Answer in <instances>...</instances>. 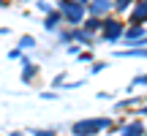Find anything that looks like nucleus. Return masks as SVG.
I'll list each match as a JSON object with an SVG mask.
<instances>
[{"label":"nucleus","instance_id":"f257e3e1","mask_svg":"<svg viewBox=\"0 0 147 136\" xmlns=\"http://www.w3.org/2000/svg\"><path fill=\"white\" fill-rule=\"evenodd\" d=\"M101 128H109V120H79V123H74V133L76 136H93Z\"/></svg>","mask_w":147,"mask_h":136},{"label":"nucleus","instance_id":"f03ea898","mask_svg":"<svg viewBox=\"0 0 147 136\" xmlns=\"http://www.w3.org/2000/svg\"><path fill=\"white\" fill-rule=\"evenodd\" d=\"M60 14L65 16L68 22H82V16H84V8H82V3H76V0H63V5H60Z\"/></svg>","mask_w":147,"mask_h":136},{"label":"nucleus","instance_id":"7ed1b4c3","mask_svg":"<svg viewBox=\"0 0 147 136\" xmlns=\"http://www.w3.org/2000/svg\"><path fill=\"white\" fill-rule=\"evenodd\" d=\"M123 36V25H120V22H104V38H106V41H115V38H120Z\"/></svg>","mask_w":147,"mask_h":136},{"label":"nucleus","instance_id":"20e7f679","mask_svg":"<svg viewBox=\"0 0 147 136\" xmlns=\"http://www.w3.org/2000/svg\"><path fill=\"white\" fill-rule=\"evenodd\" d=\"M144 19H147V0H139L134 5V11H131V22L134 25H142Z\"/></svg>","mask_w":147,"mask_h":136},{"label":"nucleus","instance_id":"39448f33","mask_svg":"<svg viewBox=\"0 0 147 136\" xmlns=\"http://www.w3.org/2000/svg\"><path fill=\"white\" fill-rule=\"evenodd\" d=\"M120 136H144V123H128V125H123Z\"/></svg>","mask_w":147,"mask_h":136},{"label":"nucleus","instance_id":"423d86ee","mask_svg":"<svg viewBox=\"0 0 147 136\" xmlns=\"http://www.w3.org/2000/svg\"><path fill=\"white\" fill-rule=\"evenodd\" d=\"M109 8H112V3H109V0H93V3H90V14H93L95 19H98L101 14H106Z\"/></svg>","mask_w":147,"mask_h":136},{"label":"nucleus","instance_id":"0eeeda50","mask_svg":"<svg viewBox=\"0 0 147 136\" xmlns=\"http://www.w3.org/2000/svg\"><path fill=\"white\" fill-rule=\"evenodd\" d=\"M142 33H144V27H142V25H134V27H131V30H128L123 38H125V41H134V38H139Z\"/></svg>","mask_w":147,"mask_h":136},{"label":"nucleus","instance_id":"6e6552de","mask_svg":"<svg viewBox=\"0 0 147 136\" xmlns=\"http://www.w3.org/2000/svg\"><path fill=\"white\" fill-rule=\"evenodd\" d=\"M117 55H125V57H147V46H144V49H128V52H117Z\"/></svg>","mask_w":147,"mask_h":136},{"label":"nucleus","instance_id":"1a4fd4ad","mask_svg":"<svg viewBox=\"0 0 147 136\" xmlns=\"http://www.w3.org/2000/svg\"><path fill=\"white\" fill-rule=\"evenodd\" d=\"M60 16H63V14H49V19H47V27H55Z\"/></svg>","mask_w":147,"mask_h":136},{"label":"nucleus","instance_id":"9d476101","mask_svg":"<svg viewBox=\"0 0 147 136\" xmlns=\"http://www.w3.org/2000/svg\"><path fill=\"white\" fill-rule=\"evenodd\" d=\"M22 79H25V82H30V79H33V65L30 63L25 65V76H22Z\"/></svg>","mask_w":147,"mask_h":136},{"label":"nucleus","instance_id":"9b49d317","mask_svg":"<svg viewBox=\"0 0 147 136\" xmlns=\"http://www.w3.org/2000/svg\"><path fill=\"white\" fill-rule=\"evenodd\" d=\"M98 25H101L98 19H90V22H87V33H93V30H95V27H98Z\"/></svg>","mask_w":147,"mask_h":136},{"label":"nucleus","instance_id":"f8f14e48","mask_svg":"<svg viewBox=\"0 0 147 136\" xmlns=\"http://www.w3.org/2000/svg\"><path fill=\"white\" fill-rule=\"evenodd\" d=\"M131 5V0H117V11H123V8H128Z\"/></svg>","mask_w":147,"mask_h":136},{"label":"nucleus","instance_id":"ddd939ff","mask_svg":"<svg viewBox=\"0 0 147 136\" xmlns=\"http://www.w3.org/2000/svg\"><path fill=\"white\" fill-rule=\"evenodd\" d=\"M36 136H55L52 131H36Z\"/></svg>","mask_w":147,"mask_h":136},{"label":"nucleus","instance_id":"4468645a","mask_svg":"<svg viewBox=\"0 0 147 136\" xmlns=\"http://www.w3.org/2000/svg\"><path fill=\"white\" fill-rule=\"evenodd\" d=\"M136 84H147V76H136Z\"/></svg>","mask_w":147,"mask_h":136},{"label":"nucleus","instance_id":"2eb2a0df","mask_svg":"<svg viewBox=\"0 0 147 136\" xmlns=\"http://www.w3.org/2000/svg\"><path fill=\"white\" fill-rule=\"evenodd\" d=\"M14 136H25V133H14Z\"/></svg>","mask_w":147,"mask_h":136},{"label":"nucleus","instance_id":"dca6fc26","mask_svg":"<svg viewBox=\"0 0 147 136\" xmlns=\"http://www.w3.org/2000/svg\"><path fill=\"white\" fill-rule=\"evenodd\" d=\"M76 3H82V0H76Z\"/></svg>","mask_w":147,"mask_h":136}]
</instances>
